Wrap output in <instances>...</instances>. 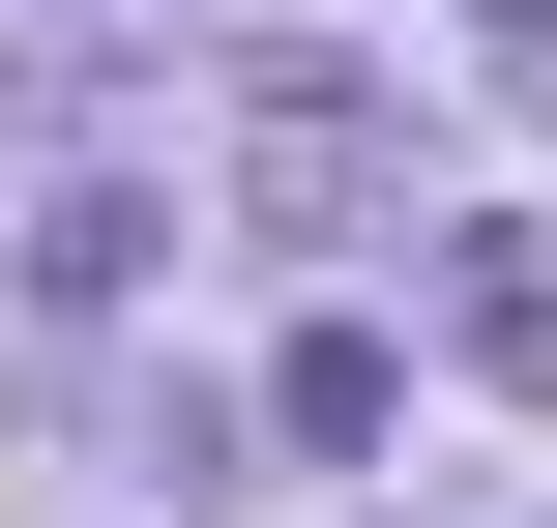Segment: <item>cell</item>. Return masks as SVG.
Masks as SVG:
<instances>
[{
    "instance_id": "cell-1",
    "label": "cell",
    "mask_w": 557,
    "mask_h": 528,
    "mask_svg": "<svg viewBox=\"0 0 557 528\" xmlns=\"http://www.w3.org/2000/svg\"><path fill=\"white\" fill-rule=\"evenodd\" d=\"M235 206H264V235H382V206H411V118H382L352 59H264V88H235Z\"/></svg>"
},
{
    "instance_id": "cell-2",
    "label": "cell",
    "mask_w": 557,
    "mask_h": 528,
    "mask_svg": "<svg viewBox=\"0 0 557 528\" xmlns=\"http://www.w3.org/2000/svg\"><path fill=\"white\" fill-rule=\"evenodd\" d=\"M382 412H411V353H382V323H294V353H264V441H294V470H352Z\"/></svg>"
},
{
    "instance_id": "cell-3",
    "label": "cell",
    "mask_w": 557,
    "mask_h": 528,
    "mask_svg": "<svg viewBox=\"0 0 557 528\" xmlns=\"http://www.w3.org/2000/svg\"><path fill=\"white\" fill-rule=\"evenodd\" d=\"M441 323H470L499 382H557V265H529V235H441Z\"/></svg>"
},
{
    "instance_id": "cell-4",
    "label": "cell",
    "mask_w": 557,
    "mask_h": 528,
    "mask_svg": "<svg viewBox=\"0 0 557 528\" xmlns=\"http://www.w3.org/2000/svg\"><path fill=\"white\" fill-rule=\"evenodd\" d=\"M470 59H499V88H529V118H557V0H499V29H470Z\"/></svg>"
},
{
    "instance_id": "cell-5",
    "label": "cell",
    "mask_w": 557,
    "mask_h": 528,
    "mask_svg": "<svg viewBox=\"0 0 557 528\" xmlns=\"http://www.w3.org/2000/svg\"><path fill=\"white\" fill-rule=\"evenodd\" d=\"M88 29H176V0H88Z\"/></svg>"
}]
</instances>
